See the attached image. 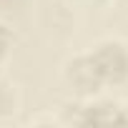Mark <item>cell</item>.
<instances>
[{"label":"cell","instance_id":"obj_1","mask_svg":"<svg viewBox=\"0 0 128 128\" xmlns=\"http://www.w3.org/2000/svg\"><path fill=\"white\" fill-rule=\"evenodd\" d=\"M103 83H123L128 78V50L120 43H100L90 53Z\"/></svg>","mask_w":128,"mask_h":128},{"label":"cell","instance_id":"obj_2","mask_svg":"<svg viewBox=\"0 0 128 128\" xmlns=\"http://www.w3.org/2000/svg\"><path fill=\"white\" fill-rule=\"evenodd\" d=\"M66 80L80 96L96 93L103 86V78H100V73H98V68H96L90 55H83V58H76V60L68 63L66 66Z\"/></svg>","mask_w":128,"mask_h":128},{"label":"cell","instance_id":"obj_3","mask_svg":"<svg viewBox=\"0 0 128 128\" xmlns=\"http://www.w3.org/2000/svg\"><path fill=\"white\" fill-rule=\"evenodd\" d=\"M126 120L128 116L110 103H96V106L80 108V116L76 118V123H83V126H110V123H126Z\"/></svg>","mask_w":128,"mask_h":128},{"label":"cell","instance_id":"obj_4","mask_svg":"<svg viewBox=\"0 0 128 128\" xmlns=\"http://www.w3.org/2000/svg\"><path fill=\"white\" fill-rule=\"evenodd\" d=\"M13 108V93L8 90L5 83H0V113H8Z\"/></svg>","mask_w":128,"mask_h":128},{"label":"cell","instance_id":"obj_5","mask_svg":"<svg viewBox=\"0 0 128 128\" xmlns=\"http://www.w3.org/2000/svg\"><path fill=\"white\" fill-rule=\"evenodd\" d=\"M10 40H13V35H10V30L0 23V58H3L8 50H10Z\"/></svg>","mask_w":128,"mask_h":128},{"label":"cell","instance_id":"obj_6","mask_svg":"<svg viewBox=\"0 0 128 128\" xmlns=\"http://www.w3.org/2000/svg\"><path fill=\"white\" fill-rule=\"evenodd\" d=\"M93 3H98V0H93Z\"/></svg>","mask_w":128,"mask_h":128},{"label":"cell","instance_id":"obj_7","mask_svg":"<svg viewBox=\"0 0 128 128\" xmlns=\"http://www.w3.org/2000/svg\"><path fill=\"white\" fill-rule=\"evenodd\" d=\"M126 3H128V0H126Z\"/></svg>","mask_w":128,"mask_h":128}]
</instances>
